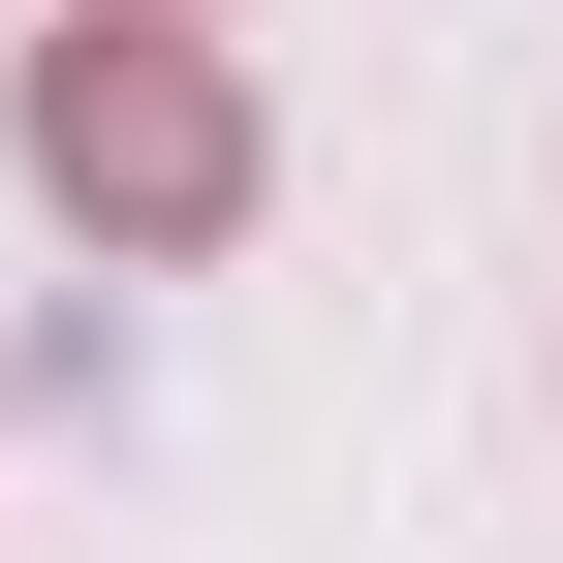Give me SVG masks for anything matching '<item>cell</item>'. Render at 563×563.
<instances>
[{
	"label": "cell",
	"mask_w": 563,
	"mask_h": 563,
	"mask_svg": "<svg viewBox=\"0 0 563 563\" xmlns=\"http://www.w3.org/2000/svg\"><path fill=\"white\" fill-rule=\"evenodd\" d=\"M32 188L125 220V251H220V220H251V95H220L188 32H32Z\"/></svg>",
	"instance_id": "6da1fadb"
},
{
	"label": "cell",
	"mask_w": 563,
	"mask_h": 563,
	"mask_svg": "<svg viewBox=\"0 0 563 563\" xmlns=\"http://www.w3.org/2000/svg\"><path fill=\"white\" fill-rule=\"evenodd\" d=\"M63 32H188V0H63Z\"/></svg>",
	"instance_id": "7a4b0ae2"
}]
</instances>
